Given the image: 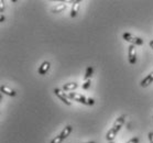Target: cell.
Segmentation results:
<instances>
[{
  "instance_id": "6da1fadb",
  "label": "cell",
  "mask_w": 153,
  "mask_h": 143,
  "mask_svg": "<svg viewBox=\"0 0 153 143\" xmlns=\"http://www.w3.org/2000/svg\"><path fill=\"white\" fill-rule=\"evenodd\" d=\"M125 121H126V116L125 115H122V116H120V117L117 118V120L115 121L112 128L109 130V131L107 132V134H106V139L108 140V142H112V141H114V139L116 138L117 133L119 132V130L121 129V127H122V124L125 123Z\"/></svg>"
},
{
  "instance_id": "7a4b0ae2",
  "label": "cell",
  "mask_w": 153,
  "mask_h": 143,
  "mask_svg": "<svg viewBox=\"0 0 153 143\" xmlns=\"http://www.w3.org/2000/svg\"><path fill=\"white\" fill-rule=\"evenodd\" d=\"M70 99H73V100L77 101V102H80V104H84V105H89L93 106L95 104V100L91 99V98H87L85 96L80 94H77V93H68L67 94Z\"/></svg>"
},
{
  "instance_id": "3957f363",
  "label": "cell",
  "mask_w": 153,
  "mask_h": 143,
  "mask_svg": "<svg viewBox=\"0 0 153 143\" xmlns=\"http://www.w3.org/2000/svg\"><path fill=\"white\" fill-rule=\"evenodd\" d=\"M122 36H123V40H125V41L131 43L132 45H142L143 42H144L141 38H138V36L131 34V33H123Z\"/></svg>"
},
{
  "instance_id": "277c9868",
  "label": "cell",
  "mask_w": 153,
  "mask_h": 143,
  "mask_svg": "<svg viewBox=\"0 0 153 143\" xmlns=\"http://www.w3.org/2000/svg\"><path fill=\"white\" fill-rule=\"evenodd\" d=\"M54 94H55L56 96L61 99V101H63L65 105H67V106L72 105V102L70 101V98H68V96H67L65 93H63L62 89H59V88H55V89H54Z\"/></svg>"
},
{
  "instance_id": "5b68a950",
  "label": "cell",
  "mask_w": 153,
  "mask_h": 143,
  "mask_svg": "<svg viewBox=\"0 0 153 143\" xmlns=\"http://www.w3.org/2000/svg\"><path fill=\"white\" fill-rule=\"evenodd\" d=\"M128 57L130 64H136L137 62V52H136V45H131L128 47Z\"/></svg>"
},
{
  "instance_id": "8992f818",
  "label": "cell",
  "mask_w": 153,
  "mask_h": 143,
  "mask_svg": "<svg viewBox=\"0 0 153 143\" xmlns=\"http://www.w3.org/2000/svg\"><path fill=\"white\" fill-rule=\"evenodd\" d=\"M50 63L49 62H43V63L41 64V66L39 67V74L40 75H45L46 73H48V70H50Z\"/></svg>"
},
{
  "instance_id": "52a82bcc",
  "label": "cell",
  "mask_w": 153,
  "mask_h": 143,
  "mask_svg": "<svg viewBox=\"0 0 153 143\" xmlns=\"http://www.w3.org/2000/svg\"><path fill=\"white\" fill-rule=\"evenodd\" d=\"M72 130H73L72 126H66L65 128H64V129H63L62 132H61V134H59V138H61L62 140H65L67 138V136H68L71 134Z\"/></svg>"
},
{
  "instance_id": "ba28073f",
  "label": "cell",
  "mask_w": 153,
  "mask_h": 143,
  "mask_svg": "<svg viewBox=\"0 0 153 143\" xmlns=\"http://www.w3.org/2000/svg\"><path fill=\"white\" fill-rule=\"evenodd\" d=\"M66 9V4H55L54 7L51 9V11H52L53 13H59V12H62V11H64Z\"/></svg>"
},
{
  "instance_id": "9c48e42d",
  "label": "cell",
  "mask_w": 153,
  "mask_h": 143,
  "mask_svg": "<svg viewBox=\"0 0 153 143\" xmlns=\"http://www.w3.org/2000/svg\"><path fill=\"white\" fill-rule=\"evenodd\" d=\"M152 82H153V72L152 73H150L149 75L141 82V84L140 85H141L142 87H148L150 84H152Z\"/></svg>"
},
{
  "instance_id": "30bf717a",
  "label": "cell",
  "mask_w": 153,
  "mask_h": 143,
  "mask_svg": "<svg viewBox=\"0 0 153 143\" xmlns=\"http://www.w3.org/2000/svg\"><path fill=\"white\" fill-rule=\"evenodd\" d=\"M79 2L80 1H74L73 6H72V10H71V17H76L78 13V9H79Z\"/></svg>"
},
{
  "instance_id": "8fae6325",
  "label": "cell",
  "mask_w": 153,
  "mask_h": 143,
  "mask_svg": "<svg viewBox=\"0 0 153 143\" xmlns=\"http://www.w3.org/2000/svg\"><path fill=\"white\" fill-rule=\"evenodd\" d=\"M0 90H1V93H4V94L8 95V96H10V97H14V96L17 95V93H16V91L12 90V89H10L8 86H1Z\"/></svg>"
},
{
  "instance_id": "7c38bea8",
  "label": "cell",
  "mask_w": 153,
  "mask_h": 143,
  "mask_svg": "<svg viewBox=\"0 0 153 143\" xmlns=\"http://www.w3.org/2000/svg\"><path fill=\"white\" fill-rule=\"evenodd\" d=\"M78 87V84L77 83H68V84H64L63 86V89L64 90H74Z\"/></svg>"
},
{
  "instance_id": "4fadbf2b",
  "label": "cell",
  "mask_w": 153,
  "mask_h": 143,
  "mask_svg": "<svg viewBox=\"0 0 153 143\" xmlns=\"http://www.w3.org/2000/svg\"><path fill=\"white\" fill-rule=\"evenodd\" d=\"M93 72H94V68L91 66H88L86 70V73H85V76H84V80H88L91 79V76H93Z\"/></svg>"
},
{
  "instance_id": "5bb4252c",
  "label": "cell",
  "mask_w": 153,
  "mask_h": 143,
  "mask_svg": "<svg viewBox=\"0 0 153 143\" xmlns=\"http://www.w3.org/2000/svg\"><path fill=\"white\" fill-rule=\"evenodd\" d=\"M91 79H88V80H84L83 83V89H88V88L91 87Z\"/></svg>"
},
{
  "instance_id": "9a60e30c",
  "label": "cell",
  "mask_w": 153,
  "mask_h": 143,
  "mask_svg": "<svg viewBox=\"0 0 153 143\" xmlns=\"http://www.w3.org/2000/svg\"><path fill=\"white\" fill-rule=\"evenodd\" d=\"M63 142V140L59 138V136H57L56 138H54V139L51 141V143H62Z\"/></svg>"
},
{
  "instance_id": "2e32d148",
  "label": "cell",
  "mask_w": 153,
  "mask_h": 143,
  "mask_svg": "<svg viewBox=\"0 0 153 143\" xmlns=\"http://www.w3.org/2000/svg\"><path fill=\"white\" fill-rule=\"evenodd\" d=\"M127 143H139V138H137V136H134V138H132V139H130Z\"/></svg>"
},
{
  "instance_id": "e0dca14e",
  "label": "cell",
  "mask_w": 153,
  "mask_h": 143,
  "mask_svg": "<svg viewBox=\"0 0 153 143\" xmlns=\"http://www.w3.org/2000/svg\"><path fill=\"white\" fill-rule=\"evenodd\" d=\"M149 140H150V143H153V132L149 133Z\"/></svg>"
},
{
  "instance_id": "ac0fdd59",
  "label": "cell",
  "mask_w": 153,
  "mask_h": 143,
  "mask_svg": "<svg viewBox=\"0 0 153 143\" xmlns=\"http://www.w3.org/2000/svg\"><path fill=\"white\" fill-rule=\"evenodd\" d=\"M0 20H1V22H4V14H1V17H0Z\"/></svg>"
},
{
  "instance_id": "d6986e66",
  "label": "cell",
  "mask_w": 153,
  "mask_h": 143,
  "mask_svg": "<svg viewBox=\"0 0 153 143\" xmlns=\"http://www.w3.org/2000/svg\"><path fill=\"white\" fill-rule=\"evenodd\" d=\"M150 46L153 49V40H151V41H150Z\"/></svg>"
},
{
  "instance_id": "ffe728a7",
  "label": "cell",
  "mask_w": 153,
  "mask_h": 143,
  "mask_svg": "<svg viewBox=\"0 0 153 143\" xmlns=\"http://www.w3.org/2000/svg\"><path fill=\"white\" fill-rule=\"evenodd\" d=\"M84 143H95V142H84Z\"/></svg>"
},
{
  "instance_id": "44dd1931",
  "label": "cell",
  "mask_w": 153,
  "mask_h": 143,
  "mask_svg": "<svg viewBox=\"0 0 153 143\" xmlns=\"http://www.w3.org/2000/svg\"><path fill=\"white\" fill-rule=\"evenodd\" d=\"M109 143H115V142H114V141H112V142H109Z\"/></svg>"
}]
</instances>
